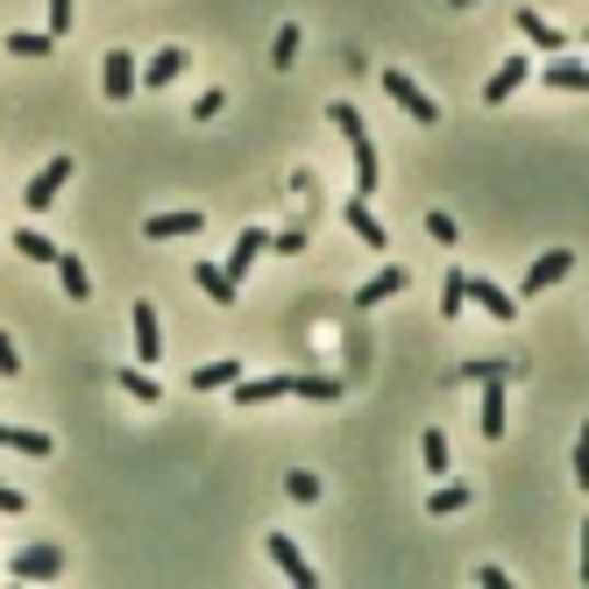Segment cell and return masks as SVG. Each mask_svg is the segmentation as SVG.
Returning <instances> with one entry per match:
<instances>
[{"label":"cell","mask_w":589,"mask_h":589,"mask_svg":"<svg viewBox=\"0 0 589 589\" xmlns=\"http://www.w3.org/2000/svg\"><path fill=\"white\" fill-rule=\"evenodd\" d=\"M476 589H511V576H505L497 562H483V568H476Z\"/></svg>","instance_id":"39"},{"label":"cell","mask_w":589,"mask_h":589,"mask_svg":"<svg viewBox=\"0 0 589 589\" xmlns=\"http://www.w3.org/2000/svg\"><path fill=\"white\" fill-rule=\"evenodd\" d=\"M327 121H335V128L349 135V157H355V192L370 200V192H376V135H370V121H362V107H355V100H335V107H327Z\"/></svg>","instance_id":"1"},{"label":"cell","mask_w":589,"mask_h":589,"mask_svg":"<svg viewBox=\"0 0 589 589\" xmlns=\"http://www.w3.org/2000/svg\"><path fill=\"white\" fill-rule=\"evenodd\" d=\"M505 384L511 376H483V398H476V427H483V441H505Z\"/></svg>","instance_id":"7"},{"label":"cell","mask_w":589,"mask_h":589,"mask_svg":"<svg viewBox=\"0 0 589 589\" xmlns=\"http://www.w3.org/2000/svg\"><path fill=\"white\" fill-rule=\"evenodd\" d=\"M50 29H14V36H8V57H50Z\"/></svg>","instance_id":"28"},{"label":"cell","mask_w":589,"mask_h":589,"mask_svg":"<svg viewBox=\"0 0 589 589\" xmlns=\"http://www.w3.org/2000/svg\"><path fill=\"white\" fill-rule=\"evenodd\" d=\"M135 362H163V327H157V306L135 298Z\"/></svg>","instance_id":"16"},{"label":"cell","mask_w":589,"mask_h":589,"mask_svg":"<svg viewBox=\"0 0 589 589\" xmlns=\"http://www.w3.org/2000/svg\"><path fill=\"white\" fill-rule=\"evenodd\" d=\"M292 398H313V405H335V398H341V376H292Z\"/></svg>","instance_id":"27"},{"label":"cell","mask_w":589,"mask_h":589,"mask_svg":"<svg viewBox=\"0 0 589 589\" xmlns=\"http://www.w3.org/2000/svg\"><path fill=\"white\" fill-rule=\"evenodd\" d=\"M568 469H576V483L589 490V433H576V455H568Z\"/></svg>","instance_id":"38"},{"label":"cell","mask_w":589,"mask_h":589,"mask_svg":"<svg viewBox=\"0 0 589 589\" xmlns=\"http://www.w3.org/2000/svg\"><path fill=\"white\" fill-rule=\"evenodd\" d=\"M469 298H476L483 313H490V320H505V327L519 320V298H511V292H505V284H497V277H469Z\"/></svg>","instance_id":"13"},{"label":"cell","mask_w":589,"mask_h":589,"mask_svg":"<svg viewBox=\"0 0 589 589\" xmlns=\"http://www.w3.org/2000/svg\"><path fill=\"white\" fill-rule=\"evenodd\" d=\"M235 405L241 412H256V405H277V398H292V376H235Z\"/></svg>","instance_id":"8"},{"label":"cell","mask_w":589,"mask_h":589,"mask_svg":"<svg viewBox=\"0 0 589 589\" xmlns=\"http://www.w3.org/2000/svg\"><path fill=\"white\" fill-rule=\"evenodd\" d=\"M71 171H79V163H71V157H50V163H43V171H36V178H29V185H22V206H29V214H43V206H57V192L71 185Z\"/></svg>","instance_id":"4"},{"label":"cell","mask_w":589,"mask_h":589,"mask_svg":"<svg viewBox=\"0 0 589 589\" xmlns=\"http://www.w3.org/2000/svg\"><path fill=\"white\" fill-rule=\"evenodd\" d=\"M284 497H292V505H313V497H320V476H313V469H292V476H284Z\"/></svg>","instance_id":"34"},{"label":"cell","mask_w":589,"mask_h":589,"mask_svg":"<svg viewBox=\"0 0 589 589\" xmlns=\"http://www.w3.org/2000/svg\"><path fill=\"white\" fill-rule=\"evenodd\" d=\"M419 462H427V476H448V433L441 427L419 433Z\"/></svg>","instance_id":"30"},{"label":"cell","mask_w":589,"mask_h":589,"mask_svg":"<svg viewBox=\"0 0 589 589\" xmlns=\"http://www.w3.org/2000/svg\"><path fill=\"white\" fill-rule=\"evenodd\" d=\"M185 65H192L185 43H163V50L143 65V86H178V79H185Z\"/></svg>","instance_id":"12"},{"label":"cell","mask_w":589,"mask_h":589,"mask_svg":"<svg viewBox=\"0 0 589 589\" xmlns=\"http://www.w3.org/2000/svg\"><path fill=\"white\" fill-rule=\"evenodd\" d=\"M313 249V235L306 228H284V235H270V256H306Z\"/></svg>","instance_id":"35"},{"label":"cell","mask_w":589,"mask_h":589,"mask_svg":"<svg viewBox=\"0 0 589 589\" xmlns=\"http://www.w3.org/2000/svg\"><path fill=\"white\" fill-rule=\"evenodd\" d=\"M0 576H14V582H57V576H65V547L29 540V547H14L8 562H0Z\"/></svg>","instance_id":"2"},{"label":"cell","mask_w":589,"mask_h":589,"mask_svg":"<svg viewBox=\"0 0 589 589\" xmlns=\"http://www.w3.org/2000/svg\"><path fill=\"white\" fill-rule=\"evenodd\" d=\"M0 448H8V455H50V433H43V427H14V419H0Z\"/></svg>","instance_id":"19"},{"label":"cell","mask_w":589,"mask_h":589,"mask_svg":"<svg viewBox=\"0 0 589 589\" xmlns=\"http://www.w3.org/2000/svg\"><path fill=\"white\" fill-rule=\"evenodd\" d=\"M220 107H228V93H220V86H206V93H200V100H192V114H200V121H214Z\"/></svg>","instance_id":"36"},{"label":"cell","mask_w":589,"mask_h":589,"mask_svg":"<svg viewBox=\"0 0 589 589\" xmlns=\"http://www.w3.org/2000/svg\"><path fill=\"white\" fill-rule=\"evenodd\" d=\"M270 65H277V71H292V65H298V22H284V29H277V43H270Z\"/></svg>","instance_id":"32"},{"label":"cell","mask_w":589,"mask_h":589,"mask_svg":"<svg viewBox=\"0 0 589 589\" xmlns=\"http://www.w3.org/2000/svg\"><path fill=\"white\" fill-rule=\"evenodd\" d=\"M0 376H22V349H14L8 335H0Z\"/></svg>","instance_id":"40"},{"label":"cell","mask_w":589,"mask_h":589,"mask_svg":"<svg viewBox=\"0 0 589 589\" xmlns=\"http://www.w3.org/2000/svg\"><path fill=\"white\" fill-rule=\"evenodd\" d=\"M0 511H29V497L14 490V483H0Z\"/></svg>","instance_id":"41"},{"label":"cell","mask_w":589,"mask_h":589,"mask_svg":"<svg viewBox=\"0 0 589 589\" xmlns=\"http://www.w3.org/2000/svg\"><path fill=\"white\" fill-rule=\"evenodd\" d=\"M519 36L533 43V50H547V57H554V50H576V43H568V29H554L547 14H533V8H519Z\"/></svg>","instance_id":"11"},{"label":"cell","mask_w":589,"mask_h":589,"mask_svg":"<svg viewBox=\"0 0 589 589\" xmlns=\"http://www.w3.org/2000/svg\"><path fill=\"white\" fill-rule=\"evenodd\" d=\"M576 270V249H547V256H533L525 263V277H519V298H533V292H554V284Z\"/></svg>","instance_id":"6"},{"label":"cell","mask_w":589,"mask_h":589,"mask_svg":"<svg viewBox=\"0 0 589 589\" xmlns=\"http://www.w3.org/2000/svg\"><path fill=\"white\" fill-rule=\"evenodd\" d=\"M200 228H206V214L200 206H185V214H149V241H200Z\"/></svg>","instance_id":"9"},{"label":"cell","mask_w":589,"mask_h":589,"mask_svg":"<svg viewBox=\"0 0 589 589\" xmlns=\"http://www.w3.org/2000/svg\"><path fill=\"white\" fill-rule=\"evenodd\" d=\"M525 79H533V65H525V57H505V65H497L490 79H483V100H490V107H497V100H511V93H519Z\"/></svg>","instance_id":"15"},{"label":"cell","mask_w":589,"mask_h":589,"mask_svg":"<svg viewBox=\"0 0 589 589\" xmlns=\"http://www.w3.org/2000/svg\"><path fill=\"white\" fill-rule=\"evenodd\" d=\"M341 220H349V228L362 235V249H390V228L376 220V206H370V200H349V206H341Z\"/></svg>","instance_id":"14"},{"label":"cell","mask_w":589,"mask_h":589,"mask_svg":"<svg viewBox=\"0 0 589 589\" xmlns=\"http://www.w3.org/2000/svg\"><path fill=\"white\" fill-rule=\"evenodd\" d=\"M547 86L554 93H589V65L576 50H554V65H547Z\"/></svg>","instance_id":"17"},{"label":"cell","mask_w":589,"mask_h":589,"mask_svg":"<svg viewBox=\"0 0 589 589\" xmlns=\"http://www.w3.org/2000/svg\"><path fill=\"white\" fill-rule=\"evenodd\" d=\"M462 376H469V384H483V376H519V362H497V355H469V362H462Z\"/></svg>","instance_id":"33"},{"label":"cell","mask_w":589,"mask_h":589,"mask_svg":"<svg viewBox=\"0 0 589 589\" xmlns=\"http://www.w3.org/2000/svg\"><path fill=\"white\" fill-rule=\"evenodd\" d=\"M427 235H433V241H448V249H455V241H462V228H455V220H448V214H427Z\"/></svg>","instance_id":"37"},{"label":"cell","mask_w":589,"mask_h":589,"mask_svg":"<svg viewBox=\"0 0 589 589\" xmlns=\"http://www.w3.org/2000/svg\"><path fill=\"white\" fill-rule=\"evenodd\" d=\"M192 277H200V292L214 298V306H235V277L220 263H192Z\"/></svg>","instance_id":"22"},{"label":"cell","mask_w":589,"mask_h":589,"mask_svg":"<svg viewBox=\"0 0 589 589\" xmlns=\"http://www.w3.org/2000/svg\"><path fill=\"white\" fill-rule=\"evenodd\" d=\"M14 249H22V263H57V241L36 228H14Z\"/></svg>","instance_id":"29"},{"label":"cell","mask_w":589,"mask_h":589,"mask_svg":"<svg viewBox=\"0 0 589 589\" xmlns=\"http://www.w3.org/2000/svg\"><path fill=\"white\" fill-rule=\"evenodd\" d=\"M384 93H390V100H398V107H405V114H412V121H419V128H433V121H441V107H433V93H427V86H419V79H412V71H398V65H390V71H384Z\"/></svg>","instance_id":"3"},{"label":"cell","mask_w":589,"mask_h":589,"mask_svg":"<svg viewBox=\"0 0 589 589\" xmlns=\"http://www.w3.org/2000/svg\"><path fill=\"white\" fill-rule=\"evenodd\" d=\"M469 497H476L469 483H441V490L427 497V511H433V519H455V511H469Z\"/></svg>","instance_id":"26"},{"label":"cell","mask_w":589,"mask_h":589,"mask_svg":"<svg viewBox=\"0 0 589 589\" xmlns=\"http://www.w3.org/2000/svg\"><path fill=\"white\" fill-rule=\"evenodd\" d=\"M43 29H50V36H71V29H79V0H43Z\"/></svg>","instance_id":"31"},{"label":"cell","mask_w":589,"mask_h":589,"mask_svg":"<svg viewBox=\"0 0 589 589\" xmlns=\"http://www.w3.org/2000/svg\"><path fill=\"white\" fill-rule=\"evenodd\" d=\"M241 376V362L235 355H220V362H200V370H192V390H228Z\"/></svg>","instance_id":"23"},{"label":"cell","mask_w":589,"mask_h":589,"mask_svg":"<svg viewBox=\"0 0 589 589\" xmlns=\"http://www.w3.org/2000/svg\"><path fill=\"white\" fill-rule=\"evenodd\" d=\"M50 270H57V284H65V292H71V298H79V306H86V292H93V277H86V263H79V256H71V249H57V263H50Z\"/></svg>","instance_id":"21"},{"label":"cell","mask_w":589,"mask_h":589,"mask_svg":"<svg viewBox=\"0 0 589 589\" xmlns=\"http://www.w3.org/2000/svg\"><path fill=\"white\" fill-rule=\"evenodd\" d=\"M263 554H270V568H277V576L292 582V589H320V576H313V562L292 547V533H270V540H263Z\"/></svg>","instance_id":"5"},{"label":"cell","mask_w":589,"mask_h":589,"mask_svg":"<svg viewBox=\"0 0 589 589\" xmlns=\"http://www.w3.org/2000/svg\"><path fill=\"white\" fill-rule=\"evenodd\" d=\"M405 284H412V277H405L398 263H384V270H376V277H370V284H362V292H355V306H384V298H398Z\"/></svg>","instance_id":"20"},{"label":"cell","mask_w":589,"mask_h":589,"mask_svg":"<svg viewBox=\"0 0 589 589\" xmlns=\"http://www.w3.org/2000/svg\"><path fill=\"white\" fill-rule=\"evenodd\" d=\"M100 86H107V100H128L135 93V57L121 50V43L107 50V65H100Z\"/></svg>","instance_id":"18"},{"label":"cell","mask_w":589,"mask_h":589,"mask_svg":"<svg viewBox=\"0 0 589 589\" xmlns=\"http://www.w3.org/2000/svg\"><path fill=\"white\" fill-rule=\"evenodd\" d=\"M256 256H270V228H241V235H235V249H228V263H220V270H228V277L241 284V277L256 270Z\"/></svg>","instance_id":"10"},{"label":"cell","mask_w":589,"mask_h":589,"mask_svg":"<svg viewBox=\"0 0 589 589\" xmlns=\"http://www.w3.org/2000/svg\"><path fill=\"white\" fill-rule=\"evenodd\" d=\"M114 384L128 390L135 405H157V398H163V384H157V376H149V370H135V362H128V370H114Z\"/></svg>","instance_id":"24"},{"label":"cell","mask_w":589,"mask_h":589,"mask_svg":"<svg viewBox=\"0 0 589 589\" xmlns=\"http://www.w3.org/2000/svg\"><path fill=\"white\" fill-rule=\"evenodd\" d=\"M441 313H448V320L469 313V270H448V277H441Z\"/></svg>","instance_id":"25"}]
</instances>
